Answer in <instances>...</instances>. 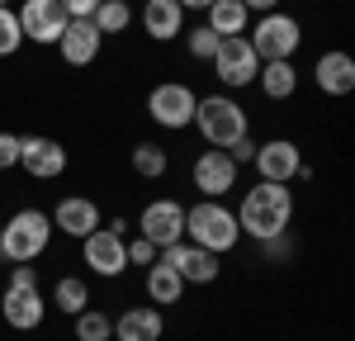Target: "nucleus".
<instances>
[{"mask_svg":"<svg viewBox=\"0 0 355 341\" xmlns=\"http://www.w3.org/2000/svg\"><path fill=\"white\" fill-rule=\"evenodd\" d=\"M232 213H237V227L251 242H270L279 232H289V223H294V190L289 185H270V180H256Z\"/></svg>","mask_w":355,"mask_h":341,"instance_id":"1","label":"nucleus"},{"mask_svg":"<svg viewBox=\"0 0 355 341\" xmlns=\"http://www.w3.org/2000/svg\"><path fill=\"white\" fill-rule=\"evenodd\" d=\"M185 237L194 247H204V252L227 256L242 242V227H237V213L223 199H199L194 209H185Z\"/></svg>","mask_w":355,"mask_h":341,"instance_id":"2","label":"nucleus"},{"mask_svg":"<svg viewBox=\"0 0 355 341\" xmlns=\"http://www.w3.org/2000/svg\"><path fill=\"white\" fill-rule=\"evenodd\" d=\"M194 128H199V138L209 142V147H232L237 138L251 133V119L246 110L232 100V95H199V105H194Z\"/></svg>","mask_w":355,"mask_h":341,"instance_id":"3","label":"nucleus"},{"mask_svg":"<svg viewBox=\"0 0 355 341\" xmlns=\"http://www.w3.org/2000/svg\"><path fill=\"white\" fill-rule=\"evenodd\" d=\"M48 237H53V218L43 209H19L10 223L0 227V256L15 261V265H33L48 252Z\"/></svg>","mask_w":355,"mask_h":341,"instance_id":"4","label":"nucleus"},{"mask_svg":"<svg viewBox=\"0 0 355 341\" xmlns=\"http://www.w3.org/2000/svg\"><path fill=\"white\" fill-rule=\"evenodd\" d=\"M251 53L261 62H294V53L303 48V24L294 15H279V10H266L256 24H251Z\"/></svg>","mask_w":355,"mask_h":341,"instance_id":"5","label":"nucleus"},{"mask_svg":"<svg viewBox=\"0 0 355 341\" xmlns=\"http://www.w3.org/2000/svg\"><path fill=\"white\" fill-rule=\"evenodd\" d=\"M43 294H38V275H33V265H15V275H10V289H5V299H0V317L15 327V332H33L38 322H43Z\"/></svg>","mask_w":355,"mask_h":341,"instance_id":"6","label":"nucleus"},{"mask_svg":"<svg viewBox=\"0 0 355 341\" xmlns=\"http://www.w3.org/2000/svg\"><path fill=\"white\" fill-rule=\"evenodd\" d=\"M256 170H261V180H270V185H289V180H308L313 170L303 161L299 142L289 138H270V142H256Z\"/></svg>","mask_w":355,"mask_h":341,"instance_id":"7","label":"nucleus"},{"mask_svg":"<svg viewBox=\"0 0 355 341\" xmlns=\"http://www.w3.org/2000/svg\"><path fill=\"white\" fill-rule=\"evenodd\" d=\"M194 105H199V95L185 81H162V85H152V95H147L152 123L171 128V133H180L185 123H194Z\"/></svg>","mask_w":355,"mask_h":341,"instance_id":"8","label":"nucleus"},{"mask_svg":"<svg viewBox=\"0 0 355 341\" xmlns=\"http://www.w3.org/2000/svg\"><path fill=\"white\" fill-rule=\"evenodd\" d=\"M81 261L100 275V280H119L128 270V237H119L100 223L90 237H81Z\"/></svg>","mask_w":355,"mask_h":341,"instance_id":"9","label":"nucleus"},{"mask_svg":"<svg viewBox=\"0 0 355 341\" xmlns=\"http://www.w3.org/2000/svg\"><path fill=\"white\" fill-rule=\"evenodd\" d=\"M137 237H147L157 252L185 237V204L180 199H152L142 213H137Z\"/></svg>","mask_w":355,"mask_h":341,"instance_id":"10","label":"nucleus"},{"mask_svg":"<svg viewBox=\"0 0 355 341\" xmlns=\"http://www.w3.org/2000/svg\"><path fill=\"white\" fill-rule=\"evenodd\" d=\"M237 161L223 152V147H204L199 157H194V170H190V180H194V190L204 199H223L232 185H237Z\"/></svg>","mask_w":355,"mask_h":341,"instance_id":"11","label":"nucleus"},{"mask_svg":"<svg viewBox=\"0 0 355 341\" xmlns=\"http://www.w3.org/2000/svg\"><path fill=\"white\" fill-rule=\"evenodd\" d=\"M256 71H261V57L251 53V43L246 38H223L218 53H214V76L227 90H242V85L256 81Z\"/></svg>","mask_w":355,"mask_h":341,"instance_id":"12","label":"nucleus"},{"mask_svg":"<svg viewBox=\"0 0 355 341\" xmlns=\"http://www.w3.org/2000/svg\"><path fill=\"white\" fill-rule=\"evenodd\" d=\"M166 261V265H175V275L185 284H214L218 280V261L223 256H214V252H204V247H194V242H171V247H162L157 252Z\"/></svg>","mask_w":355,"mask_h":341,"instance_id":"13","label":"nucleus"},{"mask_svg":"<svg viewBox=\"0 0 355 341\" xmlns=\"http://www.w3.org/2000/svg\"><path fill=\"white\" fill-rule=\"evenodd\" d=\"M67 24H71V19H67L62 0H24V10H19V28H24V38H28V43H43V48H53Z\"/></svg>","mask_w":355,"mask_h":341,"instance_id":"14","label":"nucleus"},{"mask_svg":"<svg viewBox=\"0 0 355 341\" xmlns=\"http://www.w3.org/2000/svg\"><path fill=\"white\" fill-rule=\"evenodd\" d=\"M19 166L33 175V180H53L67 170V147L57 138H43V133H33V138L19 142Z\"/></svg>","mask_w":355,"mask_h":341,"instance_id":"15","label":"nucleus"},{"mask_svg":"<svg viewBox=\"0 0 355 341\" xmlns=\"http://www.w3.org/2000/svg\"><path fill=\"white\" fill-rule=\"evenodd\" d=\"M313 81H318V90H322V95H331V100L351 95V90H355V57L341 53V48L322 53L318 62H313Z\"/></svg>","mask_w":355,"mask_h":341,"instance_id":"16","label":"nucleus"},{"mask_svg":"<svg viewBox=\"0 0 355 341\" xmlns=\"http://www.w3.org/2000/svg\"><path fill=\"white\" fill-rule=\"evenodd\" d=\"M57 48L67 57V67H90L100 57V48H105V33L95 28V19H71V24L62 28Z\"/></svg>","mask_w":355,"mask_h":341,"instance_id":"17","label":"nucleus"},{"mask_svg":"<svg viewBox=\"0 0 355 341\" xmlns=\"http://www.w3.org/2000/svg\"><path fill=\"white\" fill-rule=\"evenodd\" d=\"M48 218H53V227H62L67 237H90V232L100 227V204L85 199V195H67V199L53 204Z\"/></svg>","mask_w":355,"mask_h":341,"instance_id":"18","label":"nucleus"},{"mask_svg":"<svg viewBox=\"0 0 355 341\" xmlns=\"http://www.w3.org/2000/svg\"><path fill=\"white\" fill-rule=\"evenodd\" d=\"M166 317L157 304H142V308H123L114 317V341H162Z\"/></svg>","mask_w":355,"mask_h":341,"instance_id":"19","label":"nucleus"},{"mask_svg":"<svg viewBox=\"0 0 355 341\" xmlns=\"http://www.w3.org/2000/svg\"><path fill=\"white\" fill-rule=\"evenodd\" d=\"M142 28H147V38L171 43V38L185 33V10H180L175 0H147V5H142Z\"/></svg>","mask_w":355,"mask_h":341,"instance_id":"20","label":"nucleus"},{"mask_svg":"<svg viewBox=\"0 0 355 341\" xmlns=\"http://www.w3.org/2000/svg\"><path fill=\"white\" fill-rule=\"evenodd\" d=\"M204 15H209L204 24L214 28L218 38H246V28H251V10H246L242 0H214Z\"/></svg>","mask_w":355,"mask_h":341,"instance_id":"21","label":"nucleus"},{"mask_svg":"<svg viewBox=\"0 0 355 341\" xmlns=\"http://www.w3.org/2000/svg\"><path fill=\"white\" fill-rule=\"evenodd\" d=\"M180 294H185V280L175 275V265H166L162 256L147 265V299L157 304V308H166V304H180Z\"/></svg>","mask_w":355,"mask_h":341,"instance_id":"22","label":"nucleus"},{"mask_svg":"<svg viewBox=\"0 0 355 341\" xmlns=\"http://www.w3.org/2000/svg\"><path fill=\"white\" fill-rule=\"evenodd\" d=\"M256 85L266 90V100H289L299 90V71H294V62H261Z\"/></svg>","mask_w":355,"mask_h":341,"instance_id":"23","label":"nucleus"},{"mask_svg":"<svg viewBox=\"0 0 355 341\" xmlns=\"http://www.w3.org/2000/svg\"><path fill=\"white\" fill-rule=\"evenodd\" d=\"M53 304L67 313V317H76L81 308H90V284L76 280V275H62V280H57V289H53Z\"/></svg>","mask_w":355,"mask_h":341,"instance_id":"24","label":"nucleus"},{"mask_svg":"<svg viewBox=\"0 0 355 341\" xmlns=\"http://www.w3.org/2000/svg\"><path fill=\"white\" fill-rule=\"evenodd\" d=\"M90 19H95V28L110 38V33H123V28L133 24V5H128V0H100V10H95Z\"/></svg>","mask_w":355,"mask_h":341,"instance_id":"25","label":"nucleus"},{"mask_svg":"<svg viewBox=\"0 0 355 341\" xmlns=\"http://www.w3.org/2000/svg\"><path fill=\"white\" fill-rule=\"evenodd\" d=\"M76 341H114V317L100 308L76 313Z\"/></svg>","mask_w":355,"mask_h":341,"instance_id":"26","label":"nucleus"},{"mask_svg":"<svg viewBox=\"0 0 355 341\" xmlns=\"http://www.w3.org/2000/svg\"><path fill=\"white\" fill-rule=\"evenodd\" d=\"M133 170L142 180H162L166 175V147L162 142H137L133 147Z\"/></svg>","mask_w":355,"mask_h":341,"instance_id":"27","label":"nucleus"},{"mask_svg":"<svg viewBox=\"0 0 355 341\" xmlns=\"http://www.w3.org/2000/svg\"><path fill=\"white\" fill-rule=\"evenodd\" d=\"M218 43H223V38H218V33H214L209 24H199V28H190V33H185V48H190L194 62H214Z\"/></svg>","mask_w":355,"mask_h":341,"instance_id":"28","label":"nucleus"},{"mask_svg":"<svg viewBox=\"0 0 355 341\" xmlns=\"http://www.w3.org/2000/svg\"><path fill=\"white\" fill-rule=\"evenodd\" d=\"M24 43V28H19V15L10 5H0V57H15Z\"/></svg>","mask_w":355,"mask_h":341,"instance_id":"29","label":"nucleus"},{"mask_svg":"<svg viewBox=\"0 0 355 341\" xmlns=\"http://www.w3.org/2000/svg\"><path fill=\"white\" fill-rule=\"evenodd\" d=\"M19 133H0V170H15L19 166Z\"/></svg>","mask_w":355,"mask_h":341,"instance_id":"30","label":"nucleus"},{"mask_svg":"<svg viewBox=\"0 0 355 341\" xmlns=\"http://www.w3.org/2000/svg\"><path fill=\"white\" fill-rule=\"evenodd\" d=\"M152 261H157V247H152L147 237H133V242H128V265H142V270H147Z\"/></svg>","mask_w":355,"mask_h":341,"instance_id":"31","label":"nucleus"},{"mask_svg":"<svg viewBox=\"0 0 355 341\" xmlns=\"http://www.w3.org/2000/svg\"><path fill=\"white\" fill-rule=\"evenodd\" d=\"M261 247H266V256H270V261H284V256H294V237H289V232H279V237L261 242Z\"/></svg>","mask_w":355,"mask_h":341,"instance_id":"32","label":"nucleus"},{"mask_svg":"<svg viewBox=\"0 0 355 341\" xmlns=\"http://www.w3.org/2000/svg\"><path fill=\"white\" fill-rule=\"evenodd\" d=\"M62 10H67V19H90L100 10V0H62Z\"/></svg>","mask_w":355,"mask_h":341,"instance_id":"33","label":"nucleus"},{"mask_svg":"<svg viewBox=\"0 0 355 341\" xmlns=\"http://www.w3.org/2000/svg\"><path fill=\"white\" fill-rule=\"evenodd\" d=\"M227 157H232L237 166H242V161H251V157H256V138H251V133H246V138H237L232 147H227Z\"/></svg>","mask_w":355,"mask_h":341,"instance_id":"34","label":"nucleus"},{"mask_svg":"<svg viewBox=\"0 0 355 341\" xmlns=\"http://www.w3.org/2000/svg\"><path fill=\"white\" fill-rule=\"evenodd\" d=\"M246 10H261V15H266V10H275V5H279V0H242Z\"/></svg>","mask_w":355,"mask_h":341,"instance_id":"35","label":"nucleus"},{"mask_svg":"<svg viewBox=\"0 0 355 341\" xmlns=\"http://www.w3.org/2000/svg\"><path fill=\"white\" fill-rule=\"evenodd\" d=\"M175 5H180V10H209L214 0H175Z\"/></svg>","mask_w":355,"mask_h":341,"instance_id":"36","label":"nucleus"},{"mask_svg":"<svg viewBox=\"0 0 355 341\" xmlns=\"http://www.w3.org/2000/svg\"><path fill=\"white\" fill-rule=\"evenodd\" d=\"M0 5H10V0H0Z\"/></svg>","mask_w":355,"mask_h":341,"instance_id":"37","label":"nucleus"},{"mask_svg":"<svg viewBox=\"0 0 355 341\" xmlns=\"http://www.w3.org/2000/svg\"><path fill=\"white\" fill-rule=\"evenodd\" d=\"M0 261H5V256H0Z\"/></svg>","mask_w":355,"mask_h":341,"instance_id":"38","label":"nucleus"}]
</instances>
